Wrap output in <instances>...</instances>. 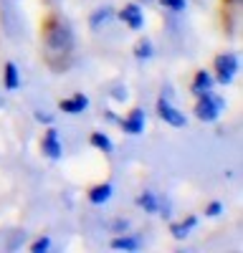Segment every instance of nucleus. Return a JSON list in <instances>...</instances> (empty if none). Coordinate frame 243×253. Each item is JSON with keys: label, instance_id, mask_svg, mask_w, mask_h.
Masks as SVG:
<instances>
[{"label": "nucleus", "instance_id": "nucleus-1", "mask_svg": "<svg viewBox=\"0 0 243 253\" xmlns=\"http://www.w3.org/2000/svg\"><path fill=\"white\" fill-rule=\"evenodd\" d=\"M76 51V33L66 18L51 15L43 23V56L48 66L64 69Z\"/></svg>", "mask_w": 243, "mask_h": 253}, {"label": "nucleus", "instance_id": "nucleus-2", "mask_svg": "<svg viewBox=\"0 0 243 253\" xmlns=\"http://www.w3.org/2000/svg\"><path fill=\"white\" fill-rule=\"evenodd\" d=\"M213 79L215 84H220V86H231L233 79L238 76L241 71V61H238V53L233 51H226V53H218L213 58Z\"/></svg>", "mask_w": 243, "mask_h": 253}, {"label": "nucleus", "instance_id": "nucleus-3", "mask_svg": "<svg viewBox=\"0 0 243 253\" xmlns=\"http://www.w3.org/2000/svg\"><path fill=\"white\" fill-rule=\"evenodd\" d=\"M226 112V99L218 96L215 91L205 94V96H198L195 99V109L193 114L200 119V122H205V124H213L220 119V114Z\"/></svg>", "mask_w": 243, "mask_h": 253}, {"label": "nucleus", "instance_id": "nucleus-4", "mask_svg": "<svg viewBox=\"0 0 243 253\" xmlns=\"http://www.w3.org/2000/svg\"><path fill=\"white\" fill-rule=\"evenodd\" d=\"M157 117L165 122L167 126H175V129H182V126H188V117L182 114V112L175 107V104H172V99L165 96V94L157 99Z\"/></svg>", "mask_w": 243, "mask_h": 253}, {"label": "nucleus", "instance_id": "nucleus-5", "mask_svg": "<svg viewBox=\"0 0 243 253\" xmlns=\"http://www.w3.org/2000/svg\"><path fill=\"white\" fill-rule=\"evenodd\" d=\"M119 126H122V132H124V134L139 137L142 132H145V126H147V112L142 107H134L124 119H119Z\"/></svg>", "mask_w": 243, "mask_h": 253}, {"label": "nucleus", "instance_id": "nucleus-6", "mask_svg": "<svg viewBox=\"0 0 243 253\" xmlns=\"http://www.w3.org/2000/svg\"><path fill=\"white\" fill-rule=\"evenodd\" d=\"M40 152H43L48 160H53V162H58L61 157H64V144H61L58 129H56L53 124H48L43 139H40Z\"/></svg>", "mask_w": 243, "mask_h": 253}, {"label": "nucleus", "instance_id": "nucleus-7", "mask_svg": "<svg viewBox=\"0 0 243 253\" xmlns=\"http://www.w3.org/2000/svg\"><path fill=\"white\" fill-rule=\"evenodd\" d=\"M117 18H122V23L129 31L145 28V10H142V3H127L122 10H117Z\"/></svg>", "mask_w": 243, "mask_h": 253}, {"label": "nucleus", "instance_id": "nucleus-8", "mask_svg": "<svg viewBox=\"0 0 243 253\" xmlns=\"http://www.w3.org/2000/svg\"><path fill=\"white\" fill-rule=\"evenodd\" d=\"M213 86H215L213 74L205 71V69H200V71H195V76H193V81H190V94H193L195 99H198V96H205V94L213 91Z\"/></svg>", "mask_w": 243, "mask_h": 253}, {"label": "nucleus", "instance_id": "nucleus-9", "mask_svg": "<svg viewBox=\"0 0 243 253\" xmlns=\"http://www.w3.org/2000/svg\"><path fill=\"white\" fill-rule=\"evenodd\" d=\"M89 109V96L86 94H74L69 99H61L58 101V112H64L69 117H79Z\"/></svg>", "mask_w": 243, "mask_h": 253}, {"label": "nucleus", "instance_id": "nucleus-10", "mask_svg": "<svg viewBox=\"0 0 243 253\" xmlns=\"http://www.w3.org/2000/svg\"><path fill=\"white\" fill-rule=\"evenodd\" d=\"M142 246H145V241H142V236H134V233H117V236L109 241V248H114V251H127V253H134V251H139Z\"/></svg>", "mask_w": 243, "mask_h": 253}, {"label": "nucleus", "instance_id": "nucleus-11", "mask_svg": "<svg viewBox=\"0 0 243 253\" xmlns=\"http://www.w3.org/2000/svg\"><path fill=\"white\" fill-rule=\"evenodd\" d=\"M114 18H117V10H114L112 5H101V8H96V10L89 15V28H91L94 33H99L107 23H112Z\"/></svg>", "mask_w": 243, "mask_h": 253}, {"label": "nucleus", "instance_id": "nucleus-12", "mask_svg": "<svg viewBox=\"0 0 243 253\" xmlns=\"http://www.w3.org/2000/svg\"><path fill=\"white\" fill-rule=\"evenodd\" d=\"M112 195H114V185L112 182H99V185H94L86 193L91 205H107L112 200Z\"/></svg>", "mask_w": 243, "mask_h": 253}, {"label": "nucleus", "instance_id": "nucleus-13", "mask_svg": "<svg viewBox=\"0 0 243 253\" xmlns=\"http://www.w3.org/2000/svg\"><path fill=\"white\" fill-rule=\"evenodd\" d=\"M137 208L142 210V213H147V215H157V205H160V195L155 193V190H145V193H139L137 195Z\"/></svg>", "mask_w": 243, "mask_h": 253}, {"label": "nucleus", "instance_id": "nucleus-14", "mask_svg": "<svg viewBox=\"0 0 243 253\" xmlns=\"http://www.w3.org/2000/svg\"><path fill=\"white\" fill-rule=\"evenodd\" d=\"M195 225H198V215H188V218H182L180 223H170V233H172L175 241H185Z\"/></svg>", "mask_w": 243, "mask_h": 253}, {"label": "nucleus", "instance_id": "nucleus-15", "mask_svg": "<svg viewBox=\"0 0 243 253\" xmlns=\"http://www.w3.org/2000/svg\"><path fill=\"white\" fill-rule=\"evenodd\" d=\"M3 86H5V91H18L20 89V71H18L15 61H8L3 66Z\"/></svg>", "mask_w": 243, "mask_h": 253}, {"label": "nucleus", "instance_id": "nucleus-16", "mask_svg": "<svg viewBox=\"0 0 243 253\" xmlns=\"http://www.w3.org/2000/svg\"><path fill=\"white\" fill-rule=\"evenodd\" d=\"M89 144L94 147V150H99V152H107V155L114 152V142H112V137L107 132H91Z\"/></svg>", "mask_w": 243, "mask_h": 253}, {"label": "nucleus", "instance_id": "nucleus-17", "mask_svg": "<svg viewBox=\"0 0 243 253\" xmlns=\"http://www.w3.org/2000/svg\"><path fill=\"white\" fill-rule=\"evenodd\" d=\"M132 56L137 58V61H150L152 56H155V43L145 36V38H139L137 43H134V48H132Z\"/></svg>", "mask_w": 243, "mask_h": 253}, {"label": "nucleus", "instance_id": "nucleus-18", "mask_svg": "<svg viewBox=\"0 0 243 253\" xmlns=\"http://www.w3.org/2000/svg\"><path fill=\"white\" fill-rule=\"evenodd\" d=\"M157 3L165 10H170V13H182L188 8V0H157Z\"/></svg>", "mask_w": 243, "mask_h": 253}, {"label": "nucleus", "instance_id": "nucleus-19", "mask_svg": "<svg viewBox=\"0 0 243 253\" xmlns=\"http://www.w3.org/2000/svg\"><path fill=\"white\" fill-rule=\"evenodd\" d=\"M51 248V238L48 236H40V238H36L33 243H31V251L33 253H46Z\"/></svg>", "mask_w": 243, "mask_h": 253}, {"label": "nucleus", "instance_id": "nucleus-20", "mask_svg": "<svg viewBox=\"0 0 243 253\" xmlns=\"http://www.w3.org/2000/svg\"><path fill=\"white\" fill-rule=\"evenodd\" d=\"M220 213H223V203H220V200H213V203L205 205V215H208V218H218Z\"/></svg>", "mask_w": 243, "mask_h": 253}, {"label": "nucleus", "instance_id": "nucleus-21", "mask_svg": "<svg viewBox=\"0 0 243 253\" xmlns=\"http://www.w3.org/2000/svg\"><path fill=\"white\" fill-rule=\"evenodd\" d=\"M109 228H112V233H127V230H129V220L119 218V220H114Z\"/></svg>", "mask_w": 243, "mask_h": 253}, {"label": "nucleus", "instance_id": "nucleus-22", "mask_svg": "<svg viewBox=\"0 0 243 253\" xmlns=\"http://www.w3.org/2000/svg\"><path fill=\"white\" fill-rule=\"evenodd\" d=\"M33 117H36V122H40V124H53V114H43V112H36Z\"/></svg>", "mask_w": 243, "mask_h": 253}, {"label": "nucleus", "instance_id": "nucleus-23", "mask_svg": "<svg viewBox=\"0 0 243 253\" xmlns=\"http://www.w3.org/2000/svg\"><path fill=\"white\" fill-rule=\"evenodd\" d=\"M129 94H124V86H117V91H114V99H119V101H124Z\"/></svg>", "mask_w": 243, "mask_h": 253}, {"label": "nucleus", "instance_id": "nucleus-24", "mask_svg": "<svg viewBox=\"0 0 243 253\" xmlns=\"http://www.w3.org/2000/svg\"><path fill=\"white\" fill-rule=\"evenodd\" d=\"M139 3H152V0H139Z\"/></svg>", "mask_w": 243, "mask_h": 253}, {"label": "nucleus", "instance_id": "nucleus-25", "mask_svg": "<svg viewBox=\"0 0 243 253\" xmlns=\"http://www.w3.org/2000/svg\"><path fill=\"white\" fill-rule=\"evenodd\" d=\"M228 3H238V0H228Z\"/></svg>", "mask_w": 243, "mask_h": 253}]
</instances>
